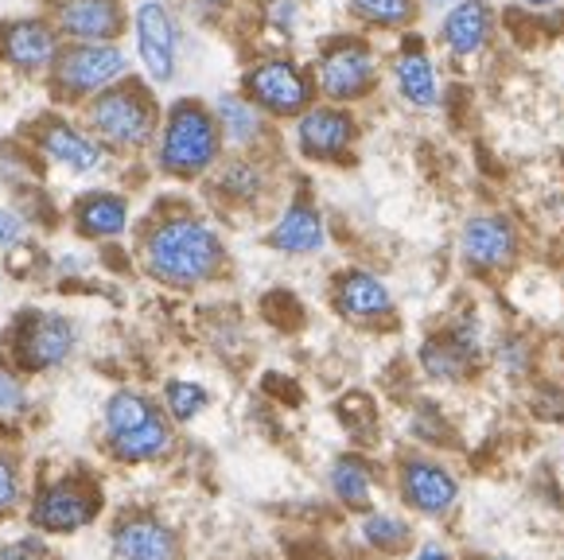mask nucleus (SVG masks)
Returning <instances> with one entry per match:
<instances>
[{
	"instance_id": "a878e982",
	"label": "nucleus",
	"mask_w": 564,
	"mask_h": 560,
	"mask_svg": "<svg viewBox=\"0 0 564 560\" xmlns=\"http://www.w3.org/2000/svg\"><path fill=\"white\" fill-rule=\"evenodd\" d=\"M4 58L24 71H40L55 58V32L43 20H24L4 35Z\"/></svg>"
},
{
	"instance_id": "b1692460",
	"label": "nucleus",
	"mask_w": 564,
	"mask_h": 560,
	"mask_svg": "<svg viewBox=\"0 0 564 560\" xmlns=\"http://www.w3.org/2000/svg\"><path fill=\"white\" fill-rule=\"evenodd\" d=\"M210 114H215L223 140L226 144H234V149H249V144H258L261 132H265V114H261L249 98H238V94H223Z\"/></svg>"
},
{
	"instance_id": "58836bf2",
	"label": "nucleus",
	"mask_w": 564,
	"mask_h": 560,
	"mask_svg": "<svg viewBox=\"0 0 564 560\" xmlns=\"http://www.w3.org/2000/svg\"><path fill=\"white\" fill-rule=\"evenodd\" d=\"M370 560H373V557H370Z\"/></svg>"
},
{
	"instance_id": "0eeeda50",
	"label": "nucleus",
	"mask_w": 564,
	"mask_h": 560,
	"mask_svg": "<svg viewBox=\"0 0 564 560\" xmlns=\"http://www.w3.org/2000/svg\"><path fill=\"white\" fill-rule=\"evenodd\" d=\"M101 510V491L86 475H63L47 483L32 503V526L43 534H75Z\"/></svg>"
},
{
	"instance_id": "f8f14e48",
	"label": "nucleus",
	"mask_w": 564,
	"mask_h": 560,
	"mask_svg": "<svg viewBox=\"0 0 564 560\" xmlns=\"http://www.w3.org/2000/svg\"><path fill=\"white\" fill-rule=\"evenodd\" d=\"M124 75V55L113 43H75L55 63V86L67 98L101 94Z\"/></svg>"
},
{
	"instance_id": "423d86ee",
	"label": "nucleus",
	"mask_w": 564,
	"mask_h": 560,
	"mask_svg": "<svg viewBox=\"0 0 564 560\" xmlns=\"http://www.w3.org/2000/svg\"><path fill=\"white\" fill-rule=\"evenodd\" d=\"M94 132L106 140L109 149L133 152L149 144L152 129H156V101L141 90L137 83H121L101 90L86 109Z\"/></svg>"
},
{
	"instance_id": "39448f33",
	"label": "nucleus",
	"mask_w": 564,
	"mask_h": 560,
	"mask_svg": "<svg viewBox=\"0 0 564 560\" xmlns=\"http://www.w3.org/2000/svg\"><path fill=\"white\" fill-rule=\"evenodd\" d=\"M482 363H487V343H482V323L471 312L436 327L416 351V366L436 386H467L482 370Z\"/></svg>"
},
{
	"instance_id": "c756f323",
	"label": "nucleus",
	"mask_w": 564,
	"mask_h": 560,
	"mask_svg": "<svg viewBox=\"0 0 564 560\" xmlns=\"http://www.w3.org/2000/svg\"><path fill=\"white\" fill-rule=\"evenodd\" d=\"M28 409V389H24V378H20L17 363L9 358H0V424L12 429Z\"/></svg>"
},
{
	"instance_id": "ddd939ff",
	"label": "nucleus",
	"mask_w": 564,
	"mask_h": 560,
	"mask_svg": "<svg viewBox=\"0 0 564 560\" xmlns=\"http://www.w3.org/2000/svg\"><path fill=\"white\" fill-rule=\"evenodd\" d=\"M358 125L343 106H312L296 117V149L300 157L335 164L355 149Z\"/></svg>"
},
{
	"instance_id": "473e14b6",
	"label": "nucleus",
	"mask_w": 564,
	"mask_h": 560,
	"mask_svg": "<svg viewBox=\"0 0 564 560\" xmlns=\"http://www.w3.org/2000/svg\"><path fill=\"white\" fill-rule=\"evenodd\" d=\"M0 560H51V545L35 534L12 537V541L0 545Z\"/></svg>"
},
{
	"instance_id": "5701e85b",
	"label": "nucleus",
	"mask_w": 564,
	"mask_h": 560,
	"mask_svg": "<svg viewBox=\"0 0 564 560\" xmlns=\"http://www.w3.org/2000/svg\"><path fill=\"white\" fill-rule=\"evenodd\" d=\"M393 78H398L401 98L413 109H436L441 106V83H436V66L432 58L421 51V43H409L398 55V66H393Z\"/></svg>"
},
{
	"instance_id": "dca6fc26",
	"label": "nucleus",
	"mask_w": 564,
	"mask_h": 560,
	"mask_svg": "<svg viewBox=\"0 0 564 560\" xmlns=\"http://www.w3.org/2000/svg\"><path fill=\"white\" fill-rule=\"evenodd\" d=\"M137 47L149 78L167 83L175 75V24L160 0H144L137 9Z\"/></svg>"
},
{
	"instance_id": "2f4dec72",
	"label": "nucleus",
	"mask_w": 564,
	"mask_h": 560,
	"mask_svg": "<svg viewBox=\"0 0 564 560\" xmlns=\"http://www.w3.org/2000/svg\"><path fill=\"white\" fill-rule=\"evenodd\" d=\"M20 506V467L9 452H0V518H9Z\"/></svg>"
},
{
	"instance_id": "e433bc0d",
	"label": "nucleus",
	"mask_w": 564,
	"mask_h": 560,
	"mask_svg": "<svg viewBox=\"0 0 564 560\" xmlns=\"http://www.w3.org/2000/svg\"><path fill=\"white\" fill-rule=\"evenodd\" d=\"M525 4H530V9H541V4H556V0H525Z\"/></svg>"
},
{
	"instance_id": "c85d7f7f",
	"label": "nucleus",
	"mask_w": 564,
	"mask_h": 560,
	"mask_svg": "<svg viewBox=\"0 0 564 560\" xmlns=\"http://www.w3.org/2000/svg\"><path fill=\"white\" fill-rule=\"evenodd\" d=\"M218 191L249 203V198H258L261 191H265V175H261V168L253 164V160H230V164L218 172Z\"/></svg>"
},
{
	"instance_id": "412c9836",
	"label": "nucleus",
	"mask_w": 564,
	"mask_h": 560,
	"mask_svg": "<svg viewBox=\"0 0 564 560\" xmlns=\"http://www.w3.org/2000/svg\"><path fill=\"white\" fill-rule=\"evenodd\" d=\"M124 17L117 0H63L58 28L78 43H109L121 32Z\"/></svg>"
},
{
	"instance_id": "4c0bfd02",
	"label": "nucleus",
	"mask_w": 564,
	"mask_h": 560,
	"mask_svg": "<svg viewBox=\"0 0 564 560\" xmlns=\"http://www.w3.org/2000/svg\"><path fill=\"white\" fill-rule=\"evenodd\" d=\"M429 4H459V0H429Z\"/></svg>"
},
{
	"instance_id": "20e7f679",
	"label": "nucleus",
	"mask_w": 564,
	"mask_h": 560,
	"mask_svg": "<svg viewBox=\"0 0 564 560\" xmlns=\"http://www.w3.org/2000/svg\"><path fill=\"white\" fill-rule=\"evenodd\" d=\"M218 152H223V132L215 114L192 98L175 101L160 129V168L180 180H195L215 168Z\"/></svg>"
},
{
	"instance_id": "7ed1b4c3",
	"label": "nucleus",
	"mask_w": 564,
	"mask_h": 560,
	"mask_svg": "<svg viewBox=\"0 0 564 560\" xmlns=\"http://www.w3.org/2000/svg\"><path fill=\"white\" fill-rule=\"evenodd\" d=\"M393 495L409 518L444 521L456 514L459 498H464V483L444 455L429 452V448H413V452H401L393 460Z\"/></svg>"
},
{
	"instance_id": "f704fd0d",
	"label": "nucleus",
	"mask_w": 564,
	"mask_h": 560,
	"mask_svg": "<svg viewBox=\"0 0 564 560\" xmlns=\"http://www.w3.org/2000/svg\"><path fill=\"white\" fill-rule=\"evenodd\" d=\"M20 238H24V218L9 206H0V249H12Z\"/></svg>"
},
{
	"instance_id": "cd10ccee",
	"label": "nucleus",
	"mask_w": 564,
	"mask_h": 560,
	"mask_svg": "<svg viewBox=\"0 0 564 560\" xmlns=\"http://www.w3.org/2000/svg\"><path fill=\"white\" fill-rule=\"evenodd\" d=\"M160 405H164V412H167V420H172V424H192V420H199L203 412L210 409V394L199 386V381L172 378L164 386Z\"/></svg>"
},
{
	"instance_id": "c9c22d12",
	"label": "nucleus",
	"mask_w": 564,
	"mask_h": 560,
	"mask_svg": "<svg viewBox=\"0 0 564 560\" xmlns=\"http://www.w3.org/2000/svg\"><path fill=\"white\" fill-rule=\"evenodd\" d=\"M471 560H514V557H507V552H482V557H471Z\"/></svg>"
},
{
	"instance_id": "6e6552de",
	"label": "nucleus",
	"mask_w": 564,
	"mask_h": 560,
	"mask_svg": "<svg viewBox=\"0 0 564 560\" xmlns=\"http://www.w3.org/2000/svg\"><path fill=\"white\" fill-rule=\"evenodd\" d=\"M522 249V234L498 211H479L464 223L459 230V257L475 277H498L518 261Z\"/></svg>"
},
{
	"instance_id": "aec40b11",
	"label": "nucleus",
	"mask_w": 564,
	"mask_h": 560,
	"mask_svg": "<svg viewBox=\"0 0 564 560\" xmlns=\"http://www.w3.org/2000/svg\"><path fill=\"white\" fill-rule=\"evenodd\" d=\"M490 35H495V12H490L487 0H459L441 24L444 47H448L456 58L479 55V51L490 43Z\"/></svg>"
},
{
	"instance_id": "f03ea898",
	"label": "nucleus",
	"mask_w": 564,
	"mask_h": 560,
	"mask_svg": "<svg viewBox=\"0 0 564 560\" xmlns=\"http://www.w3.org/2000/svg\"><path fill=\"white\" fill-rule=\"evenodd\" d=\"M106 444L121 463H156L172 452L175 424L167 420L164 405L141 389H113L101 409Z\"/></svg>"
},
{
	"instance_id": "4468645a",
	"label": "nucleus",
	"mask_w": 564,
	"mask_h": 560,
	"mask_svg": "<svg viewBox=\"0 0 564 560\" xmlns=\"http://www.w3.org/2000/svg\"><path fill=\"white\" fill-rule=\"evenodd\" d=\"M332 304L347 323L378 327L393 315V292L378 272L370 269H343L332 284Z\"/></svg>"
},
{
	"instance_id": "6ab92c4d",
	"label": "nucleus",
	"mask_w": 564,
	"mask_h": 560,
	"mask_svg": "<svg viewBox=\"0 0 564 560\" xmlns=\"http://www.w3.org/2000/svg\"><path fill=\"white\" fill-rule=\"evenodd\" d=\"M327 486L343 510L366 514L373 510V498H378V467L362 452H343L327 471Z\"/></svg>"
},
{
	"instance_id": "7c9ffc66",
	"label": "nucleus",
	"mask_w": 564,
	"mask_h": 560,
	"mask_svg": "<svg viewBox=\"0 0 564 560\" xmlns=\"http://www.w3.org/2000/svg\"><path fill=\"white\" fill-rule=\"evenodd\" d=\"M350 9L362 20H370V24L393 28L413 17V0H350Z\"/></svg>"
},
{
	"instance_id": "f3484780",
	"label": "nucleus",
	"mask_w": 564,
	"mask_h": 560,
	"mask_svg": "<svg viewBox=\"0 0 564 560\" xmlns=\"http://www.w3.org/2000/svg\"><path fill=\"white\" fill-rule=\"evenodd\" d=\"M269 246L276 254H292V257H307L319 254L327 246V230H324V215L307 198H292L281 211L276 226L269 230Z\"/></svg>"
},
{
	"instance_id": "f257e3e1",
	"label": "nucleus",
	"mask_w": 564,
	"mask_h": 560,
	"mask_svg": "<svg viewBox=\"0 0 564 560\" xmlns=\"http://www.w3.org/2000/svg\"><path fill=\"white\" fill-rule=\"evenodd\" d=\"M144 269L172 289H195L207 284L210 277H218L226 261L223 238L215 234V226L203 223L195 215H172L164 223H156L144 234Z\"/></svg>"
},
{
	"instance_id": "393cba45",
	"label": "nucleus",
	"mask_w": 564,
	"mask_h": 560,
	"mask_svg": "<svg viewBox=\"0 0 564 560\" xmlns=\"http://www.w3.org/2000/svg\"><path fill=\"white\" fill-rule=\"evenodd\" d=\"M75 223L78 234H86V238H117L129 223V206L113 191H94V195L78 198Z\"/></svg>"
},
{
	"instance_id": "2eb2a0df",
	"label": "nucleus",
	"mask_w": 564,
	"mask_h": 560,
	"mask_svg": "<svg viewBox=\"0 0 564 560\" xmlns=\"http://www.w3.org/2000/svg\"><path fill=\"white\" fill-rule=\"evenodd\" d=\"M113 552L121 560H183V541L156 514H129L113 529Z\"/></svg>"
},
{
	"instance_id": "4be33fe9",
	"label": "nucleus",
	"mask_w": 564,
	"mask_h": 560,
	"mask_svg": "<svg viewBox=\"0 0 564 560\" xmlns=\"http://www.w3.org/2000/svg\"><path fill=\"white\" fill-rule=\"evenodd\" d=\"M40 149L47 160L70 168V172H94L101 168V144L67 121H47L40 129Z\"/></svg>"
},
{
	"instance_id": "9d476101",
	"label": "nucleus",
	"mask_w": 564,
	"mask_h": 560,
	"mask_svg": "<svg viewBox=\"0 0 564 560\" xmlns=\"http://www.w3.org/2000/svg\"><path fill=\"white\" fill-rule=\"evenodd\" d=\"M246 94L261 114L300 117L312 109V78L292 58H265L246 75Z\"/></svg>"
},
{
	"instance_id": "bb28decb",
	"label": "nucleus",
	"mask_w": 564,
	"mask_h": 560,
	"mask_svg": "<svg viewBox=\"0 0 564 560\" xmlns=\"http://www.w3.org/2000/svg\"><path fill=\"white\" fill-rule=\"evenodd\" d=\"M487 363L495 366L502 378L510 381H522L533 374V346L525 335L518 331H507V335H498L495 346H487Z\"/></svg>"
},
{
	"instance_id": "a211bd4d",
	"label": "nucleus",
	"mask_w": 564,
	"mask_h": 560,
	"mask_svg": "<svg viewBox=\"0 0 564 560\" xmlns=\"http://www.w3.org/2000/svg\"><path fill=\"white\" fill-rule=\"evenodd\" d=\"M358 541L373 552V560H398V557H409V552H413L416 526L409 514L373 506V510L358 514Z\"/></svg>"
},
{
	"instance_id": "72a5a7b5",
	"label": "nucleus",
	"mask_w": 564,
	"mask_h": 560,
	"mask_svg": "<svg viewBox=\"0 0 564 560\" xmlns=\"http://www.w3.org/2000/svg\"><path fill=\"white\" fill-rule=\"evenodd\" d=\"M409 560H459V552L448 541H441V537H424V541L413 545Z\"/></svg>"
},
{
	"instance_id": "9b49d317",
	"label": "nucleus",
	"mask_w": 564,
	"mask_h": 560,
	"mask_svg": "<svg viewBox=\"0 0 564 560\" xmlns=\"http://www.w3.org/2000/svg\"><path fill=\"white\" fill-rule=\"evenodd\" d=\"M373 78H378V58L358 40H339L316 63V83L324 90V98H332V106L366 98Z\"/></svg>"
},
{
	"instance_id": "1a4fd4ad",
	"label": "nucleus",
	"mask_w": 564,
	"mask_h": 560,
	"mask_svg": "<svg viewBox=\"0 0 564 560\" xmlns=\"http://www.w3.org/2000/svg\"><path fill=\"white\" fill-rule=\"evenodd\" d=\"M75 323L67 315L55 312H28L17 323V335H12V355H17V370L40 374L55 370L75 355Z\"/></svg>"
}]
</instances>
